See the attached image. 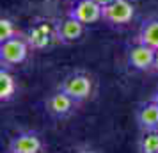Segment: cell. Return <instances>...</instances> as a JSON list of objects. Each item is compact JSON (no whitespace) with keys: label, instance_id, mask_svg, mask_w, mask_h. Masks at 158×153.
<instances>
[{"label":"cell","instance_id":"1","mask_svg":"<svg viewBox=\"0 0 158 153\" xmlns=\"http://www.w3.org/2000/svg\"><path fill=\"white\" fill-rule=\"evenodd\" d=\"M57 87L78 103H84L89 98H93L94 91H96V80H94L93 73L85 71V70H73L60 79Z\"/></svg>","mask_w":158,"mask_h":153},{"label":"cell","instance_id":"2","mask_svg":"<svg viewBox=\"0 0 158 153\" xmlns=\"http://www.w3.org/2000/svg\"><path fill=\"white\" fill-rule=\"evenodd\" d=\"M23 36L34 52H43L50 48L53 43H57V22L39 16L30 22Z\"/></svg>","mask_w":158,"mask_h":153},{"label":"cell","instance_id":"3","mask_svg":"<svg viewBox=\"0 0 158 153\" xmlns=\"http://www.w3.org/2000/svg\"><path fill=\"white\" fill-rule=\"evenodd\" d=\"M30 52H32V48L23 34L13 37V39H7V41H2L0 43V66L7 68V70L18 68L27 61Z\"/></svg>","mask_w":158,"mask_h":153},{"label":"cell","instance_id":"4","mask_svg":"<svg viewBox=\"0 0 158 153\" xmlns=\"http://www.w3.org/2000/svg\"><path fill=\"white\" fill-rule=\"evenodd\" d=\"M80 103L77 100H73L69 95H66L64 91H60V89H53L50 95L44 98V110H46V114L53 119H68V117H71L77 109H78Z\"/></svg>","mask_w":158,"mask_h":153},{"label":"cell","instance_id":"5","mask_svg":"<svg viewBox=\"0 0 158 153\" xmlns=\"http://www.w3.org/2000/svg\"><path fill=\"white\" fill-rule=\"evenodd\" d=\"M135 16V6L131 0H114L110 6L103 7V22L110 27H126Z\"/></svg>","mask_w":158,"mask_h":153},{"label":"cell","instance_id":"6","mask_svg":"<svg viewBox=\"0 0 158 153\" xmlns=\"http://www.w3.org/2000/svg\"><path fill=\"white\" fill-rule=\"evenodd\" d=\"M7 150L15 153H41L44 150V142L41 134L36 130H22L11 137Z\"/></svg>","mask_w":158,"mask_h":153},{"label":"cell","instance_id":"7","mask_svg":"<svg viewBox=\"0 0 158 153\" xmlns=\"http://www.w3.org/2000/svg\"><path fill=\"white\" fill-rule=\"evenodd\" d=\"M128 66L135 71H153L155 66V48L135 41L128 48Z\"/></svg>","mask_w":158,"mask_h":153},{"label":"cell","instance_id":"8","mask_svg":"<svg viewBox=\"0 0 158 153\" xmlns=\"http://www.w3.org/2000/svg\"><path fill=\"white\" fill-rule=\"evenodd\" d=\"M85 27L82 22L71 15H66V18L57 20V43L60 45H73L80 41L82 36L85 34Z\"/></svg>","mask_w":158,"mask_h":153},{"label":"cell","instance_id":"9","mask_svg":"<svg viewBox=\"0 0 158 153\" xmlns=\"http://www.w3.org/2000/svg\"><path fill=\"white\" fill-rule=\"evenodd\" d=\"M68 15L77 18L84 25H91V23L103 20V7H100L94 0H75Z\"/></svg>","mask_w":158,"mask_h":153},{"label":"cell","instance_id":"10","mask_svg":"<svg viewBox=\"0 0 158 153\" xmlns=\"http://www.w3.org/2000/svg\"><path fill=\"white\" fill-rule=\"evenodd\" d=\"M135 121L140 132L158 130V102L155 98H149L137 107Z\"/></svg>","mask_w":158,"mask_h":153},{"label":"cell","instance_id":"11","mask_svg":"<svg viewBox=\"0 0 158 153\" xmlns=\"http://www.w3.org/2000/svg\"><path fill=\"white\" fill-rule=\"evenodd\" d=\"M18 93V82L11 70L0 66V102L7 103Z\"/></svg>","mask_w":158,"mask_h":153},{"label":"cell","instance_id":"12","mask_svg":"<svg viewBox=\"0 0 158 153\" xmlns=\"http://www.w3.org/2000/svg\"><path fill=\"white\" fill-rule=\"evenodd\" d=\"M137 41L158 50V18H149L139 27Z\"/></svg>","mask_w":158,"mask_h":153},{"label":"cell","instance_id":"13","mask_svg":"<svg viewBox=\"0 0 158 153\" xmlns=\"http://www.w3.org/2000/svg\"><path fill=\"white\" fill-rule=\"evenodd\" d=\"M139 153H158V130L140 132V137L137 141Z\"/></svg>","mask_w":158,"mask_h":153},{"label":"cell","instance_id":"14","mask_svg":"<svg viewBox=\"0 0 158 153\" xmlns=\"http://www.w3.org/2000/svg\"><path fill=\"white\" fill-rule=\"evenodd\" d=\"M22 32L16 27V22L9 16L2 15L0 16V43L2 41H7V39H13V37L20 36Z\"/></svg>","mask_w":158,"mask_h":153},{"label":"cell","instance_id":"15","mask_svg":"<svg viewBox=\"0 0 158 153\" xmlns=\"http://www.w3.org/2000/svg\"><path fill=\"white\" fill-rule=\"evenodd\" d=\"M94 2H96V4H98L100 7H107V6H110V4H112L114 0H94Z\"/></svg>","mask_w":158,"mask_h":153},{"label":"cell","instance_id":"16","mask_svg":"<svg viewBox=\"0 0 158 153\" xmlns=\"http://www.w3.org/2000/svg\"><path fill=\"white\" fill-rule=\"evenodd\" d=\"M73 153H96L93 150H89V148H80V150H75Z\"/></svg>","mask_w":158,"mask_h":153},{"label":"cell","instance_id":"17","mask_svg":"<svg viewBox=\"0 0 158 153\" xmlns=\"http://www.w3.org/2000/svg\"><path fill=\"white\" fill-rule=\"evenodd\" d=\"M153 71L158 73V50H155V66H153Z\"/></svg>","mask_w":158,"mask_h":153},{"label":"cell","instance_id":"18","mask_svg":"<svg viewBox=\"0 0 158 153\" xmlns=\"http://www.w3.org/2000/svg\"><path fill=\"white\" fill-rule=\"evenodd\" d=\"M153 98H155V100H156V102H158V91H156V93H155V96H153Z\"/></svg>","mask_w":158,"mask_h":153},{"label":"cell","instance_id":"19","mask_svg":"<svg viewBox=\"0 0 158 153\" xmlns=\"http://www.w3.org/2000/svg\"><path fill=\"white\" fill-rule=\"evenodd\" d=\"M6 153H15V151H11V150H7V151H6Z\"/></svg>","mask_w":158,"mask_h":153}]
</instances>
